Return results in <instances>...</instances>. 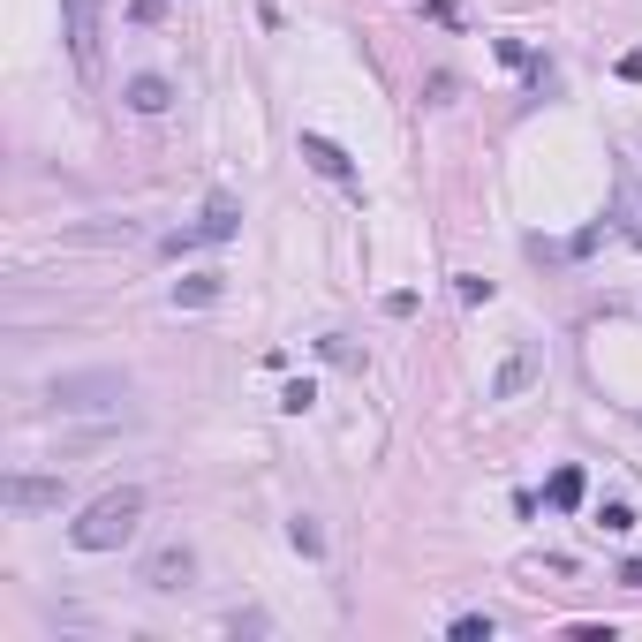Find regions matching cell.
<instances>
[{
	"instance_id": "obj_11",
	"label": "cell",
	"mask_w": 642,
	"mask_h": 642,
	"mask_svg": "<svg viewBox=\"0 0 642 642\" xmlns=\"http://www.w3.org/2000/svg\"><path fill=\"white\" fill-rule=\"evenodd\" d=\"M174 303H189V310L220 303V272H189V280H174Z\"/></svg>"
},
{
	"instance_id": "obj_17",
	"label": "cell",
	"mask_w": 642,
	"mask_h": 642,
	"mask_svg": "<svg viewBox=\"0 0 642 642\" xmlns=\"http://www.w3.org/2000/svg\"><path fill=\"white\" fill-rule=\"evenodd\" d=\"M620 76H627V84H642V53H620Z\"/></svg>"
},
{
	"instance_id": "obj_2",
	"label": "cell",
	"mask_w": 642,
	"mask_h": 642,
	"mask_svg": "<svg viewBox=\"0 0 642 642\" xmlns=\"http://www.w3.org/2000/svg\"><path fill=\"white\" fill-rule=\"evenodd\" d=\"M129 401V378L121 371H68L46 386V408H61V416H84V408H121Z\"/></svg>"
},
{
	"instance_id": "obj_3",
	"label": "cell",
	"mask_w": 642,
	"mask_h": 642,
	"mask_svg": "<svg viewBox=\"0 0 642 642\" xmlns=\"http://www.w3.org/2000/svg\"><path fill=\"white\" fill-rule=\"evenodd\" d=\"M242 227V204L235 197H204V212H197V227H182V235H167V257H182V250H212V242H227Z\"/></svg>"
},
{
	"instance_id": "obj_1",
	"label": "cell",
	"mask_w": 642,
	"mask_h": 642,
	"mask_svg": "<svg viewBox=\"0 0 642 642\" xmlns=\"http://www.w3.org/2000/svg\"><path fill=\"white\" fill-rule=\"evenodd\" d=\"M136 522H144V491L121 484V491L91 499V507L68 522V544H76V552H121V544L136 537Z\"/></svg>"
},
{
	"instance_id": "obj_5",
	"label": "cell",
	"mask_w": 642,
	"mask_h": 642,
	"mask_svg": "<svg viewBox=\"0 0 642 642\" xmlns=\"http://www.w3.org/2000/svg\"><path fill=\"white\" fill-rule=\"evenodd\" d=\"M0 499H8L16 514H46V507H61V499H68V484H61V476H8Z\"/></svg>"
},
{
	"instance_id": "obj_18",
	"label": "cell",
	"mask_w": 642,
	"mask_h": 642,
	"mask_svg": "<svg viewBox=\"0 0 642 642\" xmlns=\"http://www.w3.org/2000/svg\"><path fill=\"white\" fill-rule=\"evenodd\" d=\"M620 582H627V590H642V559H627V567H620Z\"/></svg>"
},
{
	"instance_id": "obj_14",
	"label": "cell",
	"mask_w": 642,
	"mask_h": 642,
	"mask_svg": "<svg viewBox=\"0 0 642 642\" xmlns=\"http://www.w3.org/2000/svg\"><path fill=\"white\" fill-rule=\"evenodd\" d=\"M597 529H605V537H627V529H635V507H627V499H605V507H597Z\"/></svg>"
},
{
	"instance_id": "obj_13",
	"label": "cell",
	"mask_w": 642,
	"mask_h": 642,
	"mask_svg": "<svg viewBox=\"0 0 642 642\" xmlns=\"http://www.w3.org/2000/svg\"><path fill=\"white\" fill-rule=\"evenodd\" d=\"M280 408H288V416H310V408H318V386H310V378H288V386H280Z\"/></svg>"
},
{
	"instance_id": "obj_6",
	"label": "cell",
	"mask_w": 642,
	"mask_h": 642,
	"mask_svg": "<svg viewBox=\"0 0 642 642\" xmlns=\"http://www.w3.org/2000/svg\"><path fill=\"white\" fill-rule=\"evenodd\" d=\"M189 575H197V552H189V544H159V552L144 559V590H189Z\"/></svg>"
},
{
	"instance_id": "obj_8",
	"label": "cell",
	"mask_w": 642,
	"mask_h": 642,
	"mask_svg": "<svg viewBox=\"0 0 642 642\" xmlns=\"http://www.w3.org/2000/svg\"><path fill=\"white\" fill-rule=\"evenodd\" d=\"M68 46H76V61H99V0H68Z\"/></svg>"
},
{
	"instance_id": "obj_12",
	"label": "cell",
	"mask_w": 642,
	"mask_h": 642,
	"mask_svg": "<svg viewBox=\"0 0 642 642\" xmlns=\"http://www.w3.org/2000/svg\"><path fill=\"white\" fill-rule=\"evenodd\" d=\"M318 355H325V363H340V371H363V348H355V340H340V333H325Z\"/></svg>"
},
{
	"instance_id": "obj_15",
	"label": "cell",
	"mask_w": 642,
	"mask_h": 642,
	"mask_svg": "<svg viewBox=\"0 0 642 642\" xmlns=\"http://www.w3.org/2000/svg\"><path fill=\"white\" fill-rule=\"evenodd\" d=\"M288 537H295V552H325V529L310 522V514H295V522H288Z\"/></svg>"
},
{
	"instance_id": "obj_16",
	"label": "cell",
	"mask_w": 642,
	"mask_h": 642,
	"mask_svg": "<svg viewBox=\"0 0 642 642\" xmlns=\"http://www.w3.org/2000/svg\"><path fill=\"white\" fill-rule=\"evenodd\" d=\"M454 642H491V612H461V620H454Z\"/></svg>"
},
{
	"instance_id": "obj_4",
	"label": "cell",
	"mask_w": 642,
	"mask_h": 642,
	"mask_svg": "<svg viewBox=\"0 0 642 642\" xmlns=\"http://www.w3.org/2000/svg\"><path fill=\"white\" fill-rule=\"evenodd\" d=\"M537 378H544V348H537V340H522V348L499 363V378H491V401H514V393H529Z\"/></svg>"
},
{
	"instance_id": "obj_7",
	"label": "cell",
	"mask_w": 642,
	"mask_h": 642,
	"mask_svg": "<svg viewBox=\"0 0 642 642\" xmlns=\"http://www.w3.org/2000/svg\"><path fill=\"white\" fill-rule=\"evenodd\" d=\"M303 159H310V167H318V174H325V182H340V189H355V159H348V152H340L333 136H318V129H303Z\"/></svg>"
},
{
	"instance_id": "obj_10",
	"label": "cell",
	"mask_w": 642,
	"mask_h": 642,
	"mask_svg": "<svg viewBox=\"0 0 642 642\" xmlns=\"http://www.w3.org/2000/svg\"><path fill=\"white\" fill-rule=\"evenodd\" d=\"M544 499H552L559 514H575L582 499H590V476H582V469H552V484H544Z\"/></svg>"
},
{
	"instance_id": "obj_9",
	"label": "cell",
	"mask_w": 642,
	"mask_h": 642,
	"mask_svg": "<svg viewBox=\"0 0 642 642\" xmlns=\"http://www.w3.org/2000/svg\"><path fill=\"white\" fill-rule=\"evenodd\" d=\"M121 99H129L136 114H167V106H174V84H167V76H129V91H121Z\"/></svg>"
}]
</instances>
